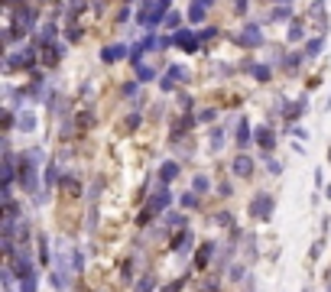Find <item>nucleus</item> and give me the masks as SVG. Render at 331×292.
<instances>
[{
	"label": "nucleus",
	"instance_id": "37998d69",
	"mask_svg": "<svg viewBox=\"0 0 331 292\" xmlns=\"http://www.w3.org/2000/svg\"><path fill=\"white\" fill-rule=\"evenodd\" d=\"M46 247H49V244H46V237H39V256H42V263L49 260V250H46Z\"/></svg>",
	"mask_w": 331,
	"mask_h": 292
},
{
	"label": "nucleus",
	"instance_id": "cd10ccee",
	"mask_svg": "<svg viewBox=\"0 0 331 292\" xmlns=\"http://www.w3.org/2000/svg\"><path fill=\"white\" fill-rule=\"evenodd\" d=\"M3 65H7V72H16L20 65H26V62H23V52H13V55H7V62H3Z\"/></svg>",
	"mask_w": 331,
	"mask_h": 292
},
{
	"label": "nucleus",
	"instance_id": "f704fd0d",
	"mask_svg": "<svg viewBox=\"0 0 331 292\" xmlns=\"http://www.w3.org/2000/svg\"><path fill=\"white\" fill-rule=\"evenodd\" d=\"M65 39H69V42H78V39H81V26H78V23H72L69 30H65Z\"/></svg>",
	"mask_w": 331,
	"mask_h": 292
},
{
	"label": "nucleus",
	"instance_id": "39448f33",
	"mask_svg": "<svg viewBox=\"0 0 331 292\" xmlns=\"http://www.w3.org/2000/svg\"><path fill=\"white\" fill-rule=\"evenodd\" d=\"M273 211H276V198H273L270 192H257L254 201H250V218H257V221H270Z\"/></svg>",
	"mask_w": 331,
	"mask_h": 292
},
{
	"label": "nucleus",
	"instance_id": "aec40b11",
	"mask_svg": "<svg viewBox=\"0 0 331 292\" xmlns=\"http://www.w3.org/2000/svg\"><path fill=\"white\" fill-rule=\"evenodd\" d=\"M270 20H276V23L293 20V7H289V3H279V7H273V10H270Z\"/></svg>",
	"mask_w": 331,
	"mask_h": 292
},
{
	"label": "nucleus",
	"instance_id": "7c9ffc66",
	"mask_svg": "<svg viewBox=\"0 0 331 292\" xmlns=\"http://www.w3.org/2000/svg\"><path fill=\"white\" fill-rule=\"evenodd\" d=\"M263 166L270 169V176H279V172H283V166H279V162L273 159V156H263Z\"/></svg>",
	"mask_w": 331,
	"mask_h": 292
},
{
	"label": "nucleus",
	"instance_id": "58836bf2",
	"mask_svg": "<svg viewBox=\"0 0 331 292\" xmlns=\"http://www.w3.org/2000/svg\"><path fill=\"white\" fill-rule=\"evenodd\" d=\"M162 26H166V30H176V33H179V13H169Z\"/></svg>",
	"mask_w": 331,
	"mask_h": 292
},
{
	"label": "nucleus",
	"instance_id": "1a4fd4ad",
	"mask_svg": "<svg viewBox=\"0 0 331 292\" xmlns=\"http://www.w3.org/2000/svg\"><path fill=\"white\" fill-rule=\"evenodd\" d=\"M172 46H179L182 52H198V36L188 30H179V33H172Z\"/></svg>",
	"mask_w": 331,
	"mask_h": 292
},
{
	"label": "nucleus",
	"instance_id": "dca6fc26",
	"mask_svg": "<svg viewBox=\"0 0 331 292\" xmlns=\"http://www.w3.org/2000/svg\"><path fill=\"white\" fill-rule=\"evenodd\" d=\"M302 110H305V98H299L295 104H286V123H293L295 127V120L302 117Z\"/></svg>",
	"mask_w": 331,
	"mask_h": 292
},
{
	"label": "nucleus",
	"instance_id": "a19ab883",
	"mask_svg": "<svg viewBox=\"0 0 331 292\" xmlns=\"http://www.w3.org/2000/svg\"><path fill=\"white\" fill-rule=\"evenodd\" d=\"M72 266H75V269L85 266V254H81V250H75V254H72Z\"/></svg>",
	"mask_w": 331,
	"mask_h": 292
},
{
	"label": "nucleus",
	"instance_id": "473e14b6",
	"mask_svg": "<svg viewBox=\"0 0 331 292\" xmlns=\"http://www.w3.org/2000/svg\"><path fill=\"white\" fill-rule=\"evenodd\" d=\"M305 59V55H299V52H289V59H286V72H295L299 69V62Z\"/></svg>",
	"mask_w": 331,
	"mask_h": 292
},
{
	"label": "nucleus",
	"instance_id": "ea45409f",
	"mask_svg": "<svg viewBox=\"0 0 331 292\" xmlns=\"http://www.w3.org/2000/svg\"><path fill=\"white\" fill-rule=\"evenodd\" d=\"M20 292H36V276L23 279V283H20Z\"/></svg>",
	"mask_w": 331,
	"mask_h": 292
},
{
	"label": "nucleus",
	"instance_id": "3c124183",
	"mask_svg": "<svg viewBox=\"0 0 331 292\" xmlns=\"http://www.w3.org/2000/svg\"><path fill=\"white\" fill-rule=\"evenodd\" d=\"M293 133H295L299 140H308V130H305V127H293Z\"/></svg>",
	"mask_w": 331,
	"mask_h": 292
},
{
	"label": "nucleus",
	"instance_id": "9b49d317",
	"mask_svg": "<svg viewBox=\"0 0 331 292\" xmlns=\"http://www.w3.org/2000/svg\"><path fill=\"white\" fill-rule=\"evenodd\" d=\"M254 140L263 146V153H266V156H270V149L276 146V133H273V127H257V130H254Z\"/></svg>",
	"mask_w": 331,
	"mask_h": 292
},
{
	"label": "nucleus",
	"instance_id": "5701e85b",
	"mask_svg": "<svg viewBox=\"0 0 331 292\" xmlns=\"http://www.w3.org/2000/svg\"><path fill=\"white\" fill-rule=\"evenodd\" d=\"M16 130L33 133V130H36V117H33L30 110H23V114H20V120H16Z\"/></svg>",
	"mask_w": 331,
	"mask_h": 292
},
{
	"label": "nucleus",
	"instance_id": "a18cd8bd",
	"mask_svg": "<svg viewBox=\"0 0 331 292\" xmlns=\"http://www.w3.org/2000/svg\"><path fill=\"white\" fill-rule=\"evenodd\" d=\"M182 283H185V276H182V279H176V283H169L162 292H179V289H182Z\"/></svg>",
	"mask_w": 331,
	"mask_h": 292
},
{
	"label": "nucleus",
	"instance_id": "72a5a7b5",
	"mask_svg": "<svg viewBox=\"0 0 331 292\" xmlns=\"http://www.w3.org/2000/svg\"><path fill=\"white\" fill-rule=\"evenodd\" d=\"M244 273H247V269H244V263H234V266L227 269V276H231L234 283H240V279H244Z\"/></svg>",
	"mask_w": 331,
	"mask_h": 292
},
{
	"label": "nucleus",
	"instance_id": "c9c22d12",
	"mask_svg": "<svg viewBox=\"0 0 331 292\" xmlns=\"http://www.w3.org/2000/svg\"><path fill=\"white\" fill-rule=\"evenodd\" d=\"M215 117H218V110H215V108L198 110V120H201V123H215Z\"/></svg>",
	"mask_w": 331,
	"mask_h": 292
},
{
	"label": "nucleus",
	"instance_id": "8fccbe9b",
	"mask_svg": "<svg viewBox=\"0 0 331 292\" xmlns=\"http://www.w3.org/2000/svg\"><path fill=\"white\" fill-rule=\"evenodd\" d=\"M130 276H133V263H123V279L130 283Z\"/></svg>",
	"mask_w": 331,
	"mask_h": 292
},
{
	"label": "nucleus",
	"instance_id": "6e6552de",
	"mask_svg": "<svg viewBox=\"0 0 331 292\" xmlns=\"http://www.w3.org/2000/svg\"><path fill=\"white\" fill-rule=\"evenodd\" d=\"M130 55V46H123V42H110V46L101 49V62H108V65H114V62L127 59Z\"/></svg>",
	"mask_w": 331,
	"mask_h": 292
},
{
	"label": "nucleus",
	"instance_id": "f257e3e1",
	"mask_svg": "<svg viewBox=\"0 0 331 292\" xmlns=\"http://www.w3.org/2000/svg\"><path fill=\"white\" fill-rule=\"evenodd\" d=\"M13 26H10V33H13V39H20V36H26V33L36 26V7L33 3H20V7H13Z\"/></svg>",
	"mask_w": 331,
	"mask_h": 292
},
{
	"label": "nucleus",
	"instance_id": "412c9836",
	"mask_svg": "<svg viewBox=\"0 0 331 292\" xmlns=\"http://www.w3.org/2000/svg\"><path fill=\"white\" fill-rule=\"evenodd\" d=\"M286 39H289V42H302V39H305V26L299 23V20H293V23H289V33H286ZM308 42V39H305Z\"/></svg>",
	"mask_w": 331,
	"mask_h": 292
},
{
	"label": "nucleus",
	"instance_id": "c85d7f7f",
	"mask_svg": "<svg viewBox=\"0 0 331 292\" xmlns=\"http://www.w3.org/2000/svg\"><path fill=\"white\" fill-rule=\"evenodd\" d=\"M59 166H55V162H49V166H46V185H55V182H59Z\"/></svg>",
	"mask_w": 331,
	"mask_h": 292
},
{
	"label": "nucleus",
	"instance_id": "c03bdc74",
	"mask_svg": "<svg viewBox=\"0 0 331 292\" xmlns=\"http://www.w3.org/2000/svg\"><path fill=\"white\" fill-rule=\"evenodd\" d=\"M218 36V33L215 30H211V26H208V30H205V33H201V36H198V42H211V39H215Z\"/></svg>",
	"mask_w": 331,
	"mask_h": 292
},
{
	"label": "nucleus",
	"instance_id": "b1692460",
	"mask_svg": "<svg viewBox=\"0 0 331 292\" xmlns=\"http://www.w3.org/2000/svg\"><path fill=\"white\" fill-rule=\"evenodd\" d=\"M169 81H188V69L185 65H169Z\"/></svg>",
	"mask_w": 331,
	"mask_h": 292
},
{
	"label": "nucleus",
	"instance_id": "20e7f679",
	"mask_svg": "<svg viewBox=\"0 0 331 292\" xmlns=\"http://www.w3.org/2000/svg\"><path fill=\"white\" fill-rule=\"evenodd\" d=\"M10 269H13V276L23 283V279L36 276V269H33V256H30V247H20V250H13V256H10Z\"/></svg>",
	"mask_w": 331,
	"mask_h": 292
},
{
	"label": "nucleus",
	"instance_id": "a878e982",
	"mask_svg": "<svg viewBox=\"0 0 331 292\" xmlns=\"http://www.w3.org/2000/svg\"><path fill=\"white\" fill-rule=\"evenodd\" d=\"M208 188H211L208 176H195V179H192V192H195V195H205Z\"/></svg>",
	"mask_w": 331,
	"mask_h": 292
},
{
	"label": "nucleus",
	"instance_id": "4c0bfd02",
	"mask_svg": "<svg viewBox=\"0 0 331 292\" xmlns=\"http://www.w3.org/2000/svg\"><path fill=\"white\" fill-rule=\"evenodd\" d=\"M215 221L221 224V227H231V221H234V218H231V211H218V215H215Z\"/></svg>",
	"mask_w": 331,
	"mask_h": 292
},
{
	"label": "nucleus",
	"instance_id": "0eeeda50",
	"mask_svg": "<svg viewBox=\"0 0 331 292\" xmlns=\"http://www.w3.org/2000/svg\"><path fill=\"white\" fill-rule=\"evenodd\" d=\"M237 46H244V49L263 46V30H260V23H247L244 30H240V36H237Z\"/></svg>",
	"mask_w": 331,
	"mask_h": 292
},
{
	"label": "nucleus",
	"instance_id": "423d86ee",
	"mask_svg": "<svg viewBox=\"0 0 331 292\" xmlns=\"http://www.w3.org/2000/svg\"><path fill=\"white\" fill-rule=\"evenodd\" d=\"M16 179H20V185H23L26 192H36V162H33L30 156H23V159H20Z\"/></svg>",
	"mask_w": 331,
	"mask_h": 292
},
{
	"label": "nucleus",
	"instance_id": "6ab92c4d",
	"mask_svg": "<svg viewBox=\"0 0 331 292\" xmlns=\"http://www.w3.org/2000/svg\"><path fill=\"white\" fill-rule=\"evenodd\" d=\"M188 247H192V231H182L172 240V250H176V254H188Z\"/></svg>",
	"mask_w": 331,
	"mask_h": 292
},
{
	"label": "nucleus",
	"instance_id": "864d4df0",
	"mask_svg": "<svg viewBox=\"0 0 331 292\" xmlns=\"http://www.w3.org/2000/svg\"><path fill=\"white\" fill-rule=\"evenodd\" d=\"M328 166H331V146H328Z\"/></svg>",
	"mask_w": 331,
	"mask_h": 292
},
{
	"label": "nucleus",
	"instance_id": "4468645a",
	"mask_svg": "<svg viewBox=\"0 0 331 292\" xmlns=\"http://www.w3.org/2000/svg\"><path fill=\"white\" fill-rule=\"evenodd\" d=\"M55 33H59V26H55V20H49V23L42 26V30H39V36H36V46H52Z\"/></svg>",
	"mask_w": 331,
	"mask_h": 292
},
{
	"label": "nucleus",
	"instance_id": "9d476101",
	"mask_svg": "<svg viewBox=\"0 0 331 292\" xmlns=\"http://www.w3.org/2000/svg\"><path fill=\"white\" fill-rule=\"evenodd\" d=\"M231 172H234V176H240V179H250V176H254V159H250L247 153L234 156V162H231Z\"/></svg>",
	"mask_w": 331,
	"mask_h": 292
},
{
	"label": "nucleus",
	"instance_id": "2f4dec72",
	"mask_svg": "<svg viewBox=\"0 0 331 292\" xmlns=\"http://www.w3.org/2000/svg\"><path fill=\"white\" fill-rule=\"evenodd\" d=\"M153 286H156V276H143L137 283V292H153Z\"/></svg>",
	"mask_w": 331,
	"mask_h": 292
},
{
	"label": "nucleus",
	"instance_id": "bb28decb",
	"mask_svg": "<svg viewBox=\"0 0 331 292\" xmlns=\"http://www.w3.org/2000/svg\"><path fill=\"white\" fill-rule=\"evenodd\" d=\"M250 75H254L257 81H270L273 72H270V65H250Z\"/></svg>",
	"mask_w": 331,
	"mask_h": 292
},
{
	"label": "nucleus",
	"instance_id": "7ed1b4c3",
	"mask_svg": "<svg viewBox=\"0 0 331 292\" xmlns=\"http://www.w3.org/2000/svg\"><path fill=\"white\" fill-rule=\"evenodd\" d=\"M169 201H172V195L166 192V188H159V192H153V195H149V201H147V208L140 211L137 224H140V227H143V224H147V221H149V218H153V215H162V211L169 208Z\"/></svg>",
	"mask_w": 331,
	"mask_h": 292
},
{
	"label": "nucleus",
	"instance_id": "c756f323",
	"mask_svg": "<svg viewBox=\"0 0 331 292\" xmlns=\"http://www.w3.org/2000/svg\"><path fill=\"white\" fill-rule=\"evenodd\" d=\"M123 98H130V101L140 98V85L137 81H127V85H123Z\"/></svg>",
	"mask_w": 331,
	"mask_h": 292
},
{
	"label": "nucleus",
	"instance_id": "f3484780",
	"mask_svg": "<svg viewBox=\"0 0 331 292\" xmlns=\"http://www.w3.org/2000/svg\"><path fill=\"white\" fill-rule=\"evenodd\" d=\"M322 49H325V36H312L305 42V52L302 55H305V59H315V55H322Z\"/></svg>",
	"mask_w": 331,
	"mask_h": 292
},
{
	"label": "nucleus",
	"instance_id": "de8ad7c7",
	"mask_svg": "<svg viewBox=\"0 0 331 292\" xmlns=\"http://www.w3.org/2000/svg\"><path fill=\"white\" fill-rule=\"evenodd\" d=\"M127 127H130V130H137V127H140V114H130V117H127Z\"/></svg>",
	"mask_w": 331,
	"mask_h": 292
},
{
	"label": "nucleus",
	"instance_id": "4be33fe9",
	"mask_svg": "<svg viewBox=\"0 0 331 292\" xmlns=\"http://www.w3.org/2000/svg\"><path fill=\"white\" fill-rule=\"evenodd\" d=\"M224 146V127H211V133H208V149H221Z\"/></svg>",
	"mask_w": 331,
	"mask_h": 292
},
{
	"label": "nucleus",
	"instance_id": "603ef678",
	"mask_svg": "<svg viewBox=\"0 0 331 292\" xmlns=\"http://www.w3.org/2000/svg\"><path fill=\"white\" fill-rule=\"evenodd\" d=\"M159 88H162V91H172V88H176V81H169V78H162V81H159Z\"/></svg>",
	"mask_w": 331,
	"mask_h": 292
},
{
	"label": "nucleus",
	"instance_id": "6e6d98bb",
	"mask_svg": "<svg viewBox=\"0 0 331 292\" xmlns=\"http://www.w3.org/2000/svg\"><path fill=\"white\" fill-rule=\"evenodd\" d=\"M328 292H331V283H328Z\"/></svg>",
	"mask_w": 331,
	"mask_h": 292
},
{
	"label": "nucleus",
	"instance_id": "f03ea898",
	"mask_svg": "<svg viewBox=\"0 0 331 292\" xmlns=\"http://www.w3.org/2000/svg\"><path fill=\"white\" fill-rule=\"evenodd\" d=\"M140 23H147V26H159V23H166V16L172 13L169 10V0H159V3H140Z\"/></svg>",
	"mask_w": 331,
	"mask_h": 292
},
{
	"label": "nucleus",
	"instance_id": "2eb2a0df",
	"mask_svg": "<svg viewBox=\"0 0 331 292\" xmlns=\"http://www.w3.org/2000/svg\"><path fill=\"white\" fill-rule=\"evenodd\" d=\"M172 179H179V162L166 159V162L159 166V182H162V185H169Z\"/></svg>",
	"mask_w": 331,
	"mask_h": 292
},
{
	"label": "nucleus",
	"instance_id": "79ce46f5",
	"mask_svg": "<svg viewBox=\"0 0 331 292\" xmlns=\"http://www.w3.org/2000/svg\"><path fill=\"white\" fill-rule=\"evenodd\" d=\"M247 256H250V260H254V256H257V240H254V234L247 237Z\"/></svg>",
	"mask_w": 331,
	"mask_h": 292
},
{
	"label": "nucleus",
	"instance_id": "a211bd4d",
	"mask_svg": "<svg viewBox=\"0 0 331 292\" xmlns=\"http://www.w3.org/2000/svg\"><path fill=\"white\" fill-rule=\"evenodd\" d=\"M237 146H250V123H247V117H237Z\"/></svg>",
	"mask_w": 331,
	"mask_h": 292
},
{
	"label": "nucleus",
	"instance_id": "f8f14e48",
	"mask_svg": "<svg viewBox=\"0 0 331 292\" xmlns=\"http://www.w3.org/2000/svg\"><path fill=\"white\" fill-rule=\"evenodd\" d=\"M208 7L211 3H205V0L188 3V20H192V23H205V20H208Z\"/></svg>",
	"mask_w": 331,
	"mask_h": 292
},
{
	"label": "nucleus",
	"instance_id": "393cba45",
	"mask_svg": "<svg viewBox=\"0 0 331 292\" xmlns=\"http://www.w3.org/2000/svg\"><path fill=\"white\" fill-rule=\"evenodd\" d=\"M156 78V69L153 65H147V62H143V65H137V81H153Z\"/></svg>",
	"mask_w": 331,
	"mask_h": 292
},
{
	"label": "nucleus",
	"instance_id": "5fc2aeb1",
	"mask_svg": "<svg viewBox=\"0 0 331 292\" xmlns=\"http://www.w3.org/2000/svg\"><path fill=\"white\" fill-rule=\"evenodd\" d=\"M328 108H331V98H328Z\"/></svg>",
	"mask_w": 331,
	"mask_h": 292
},
{
	"label": "nucleus",
	"instance_id": "09e8293b",
	"mask_svg": "<svg viewBox=\"0 0 331 292\" xmlns=\"http://www.w3.org/2000/svg\"><path fill=\"white\" fill-rule=\"evenodd\" d=\"M179 104H182V108L188 110V108H192V98H188V94H179Z\"/></svg>",
	"mask_w": 331,
	"mask_h": 292
},
{
	"label": "nucleus",
	"instance_id": "e433bc0d",
	"mask_svg": "<svg viewBox=\"0 0 331 292\" xmlns=\"http://www.w3.org/2000/svg\"><path fill=\"white\" fill-rule=\"evenodd\" d=\"M182 208H198V195H195V192H185L182 195Z\"/></svg>",
	"mask_w": 331,
	"mask_h": 292
},
{
	"label": "nucleus",
	"instance_id": "ddd939ff",
	"mask_svg": "<svg viewBox=\"0 0 331 292\" xmlns=\"http://www.w3.org/2000/svg\"><path fill=\"white\" fill-rule=\"evenodd\" d=\"M215 250H218V244H215V240H208V244H201L198 247V256H195V266H208V260H211V256H215Z\"/></svg>",
	"mask_w": 331,
	"mask_h": 292
},
{
	"label": "nucleus",
	"instance_id": "49530a36",
	"mask_svg": "<svg viewBox=\"0 0 331 292\" xmlns=\"http://www.w3.org/2000/svg\"><path fill=\"white\" fill-rule=\"evenodd\" d=\"M308 256H312V260H318V256H322V240H318V244H312V250H308Z\"/></svg>",
	"mask_w": 331,
	"mask_h": 292
}]
</instances>
